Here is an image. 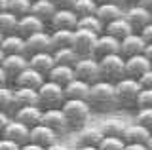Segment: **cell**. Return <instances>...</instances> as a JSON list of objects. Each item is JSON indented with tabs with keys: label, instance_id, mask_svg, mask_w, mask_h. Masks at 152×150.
Here are the masks:
<instances>
[{
	"label": "cell",
	"instance_id": "1",
	"mask_svg": "<svg viewBox=\"0 0 152 150\" xmlns=\"http://www.w3.org/2000/svg\"><path fill=\"white\" fill-rule=\"evenodd\" d=\"M88 105L91 110L97 112H108L112 108H116V91H114V84L99 80L89 86V93H88Z\"/></svg>",
	"mask_w": 152,
	"mask_h": 150
},
{
	"label": "cell",
	"instance_id": "2",
	"mask_svg": "<svg viewBox=\"0 0 152 150\" xmlns=\"http://www.w3.org/2000/svg\"><path fill=\"white\" fill-rule=\"evenodd\" d=\"M61 110L69 124V131H80L82 127H86L89 116H91V108H89L88 101L78 99H65V103L61 105Z\"/></svg>",
	"mask_w": 152,
	"mask_h": 150
},
{
	"label": "cell",
	"instance_id": "3",
	"mask_svg": "<svg viewBox=\"0 0 152 150\" xmlns=\"http://www.w3.org/2000/svg\"><path fill=\"white\" fill-rule=\"evenodd\" d=\"M114 91H116V103L122 108H137V97L141 93V86L133 78H122L114 84Z\"/></svg>",
	"mask_w": 152,
	"mask_h": 150
},
{
	"label": "cell",
	"instance_id": "4",
	"mask_svg": "<svg viewBox=\"0 0 152 150\" xmlns=\"http://www.w3.org/2000/svg\"><path fill=\"white\" fill-rule=\"evenodd\" d=\"M38 93V106L42 110H48V108H61V105L65 103V91L61 86L50 82V80H44L40 87L36 90Z\"/></svg>",
	"mask_w": 152,
	"mask_h": 150
},
{
	"label": "cell",
	"instance_id": "5",
	"mask_svg": "<svg viewBox=\"0 0 152 150\" xmlns=\"http://www.w3.org/2000/svg\"><path fill=\"white\" fill-rule=\"evenodd\" d=\"M99 63V76L104 82L116 84L118 80H122L124 76V57L120 53H112V55H104V57L97 59Z\"/></svg>",
	"mask_w": 152,
	"mask_h": 150
},
{
	"label": "cell",
	"instance_id": "6",
	"mask_svg": "<svg viewBox=\"0 0 152 150\" xmlns=\"http://www.w3.org/2000/svg\"><path fill=\"white\" fill-rule=\"evenodd\" d=\"M95 40H97V34L89 31H82V29H76L72 32V44L70 48L80 59L84 57H93V50H95Z\"/></svg>",
	"mask_w": 152,
	"mask_h": 150
},
{
	"label": "cell",
	"instance_id": "7",
	"mask_svg": "<svg viewBox=\"0 0 152 150\" xmlns=\"http://www.w3.org/2000/svg\"><path fill=\"white\" fill-rule=\"evenodd\" d=\"M72 68H74V76L78 78V80L89 84V86L101 80V76H99V63H97V59H95V57L78 59Z\"/></svg>",
	"mask_w": 152,
	"mask_h": 150
},
{
	"label": "cell",
	"instance_id": "8",
	"mask_svg": "<svg viewBox=\"0 0 152 150\" xmlns=\"http://www.w3.org/2000/svg\"><path fill=\"white\" fill-rule=\"evenodd\" d=\"M76 25H78V17H76V13L70 8L55 10L51 21L48 23V27L51 31H76Z\"/></svg>",
	"mask_w": 152,
	"mask_h": 150
},
{
	"label": "cell",
	"instance_id": "9",
	"mask_svg": "<svg viewBox=\"0 0 152 150\" xmlns=\"http://www.w3.org/2000/svg\"><path fill=\"white\" fill-rule=\"evenodd\" d=\"M150 63L148 59L142 53L139 55H131V57L124 59V76L126 78H133V80H139L146 70H150Z\"/></svg>",
	"mask_w": 152,
	"mask_h": 150
},
{
	"label": "cell",
	"instance_id": "10",
	"mask_svg": "<svg viewBox=\"0 0 152 150\" xmlns=\"http://www.w3.org/2000/svg\"><path fill=\"white\" fill-rule=\"evenodd\" d=\"M40 124H44L46 127L53 129L57 135H65L66 131H69V124H66L65 120V114L61 108H48V110H42V122Z\"/></svg>",
	"mask_w": 152,
	"mask_h": 150
},
{
	"label": "cell",
	"instance_id": "11",
	"mask_svg": "<svg viewBox=\"0 0 152 150\" xmlns=\"http://www.w3.org/2000/svg\"><path fill=\"white\" fill-rule=\"evenodd\" d=\"M124 19L129 23L131 29L135 31V32H139L142 27H146L152 21V13L146 12L145 8L133 4V6H129V8H126V10H124Z\"/></svg>",
	"mask_w": 152,
	"mask_h": 150
},
{
	"label": "cell",
	"instance_id": "12",
	"mask_svg": "<svg viewBox=\"0 0 152 150\" xmlns=\"http://www.w3.org/2000/svg\"><path fill=\"white\" fill-rule=\"evenodd\" d=\"M42 51H53L51 50V40H50V31H42L36 34H31L25 38V55H34Z\"/></svg>",
	"mask_w": 152,
	"mask_h": 150
},
{
	"label": "cell",
	"instance_id": "13",
	"mask_svg": "<svg viewBox=\"0 0 152 150\" xmlns=\"http://www.w3.org/2000/svg\"><path fill=\"white\" fill-rule=\"evenodd\" d=\"M28 141L38 144V146H42V148H48V146H51L53 143L59 141V135H57L53 129L46 127L44 124H38V125L28 129Z\"/></svg>",
	"mask_w": 152,
	"mask_h": 150
},
{
	"label": "cell",
	"instance_id": "14",
	"mask_svg": "<svg viewBox=\"0 0 152 150\" xmlns=\"http://www.w3.org/2000/svg\"><path fill=\"white\" fill-rule=\"evenodd\" d=\"M44 80H46V76H42V74L36 72L34 68L27 67V68H23L12 82H13V87H28V90H38V87L44 84Z\"/></svg>",
	"mask_w": 152,
	"mask_h": 150
},
{
	"label": "cell",
	"instance_id": "15",
	"mask_svg": "<svg viewBox=\"0 0 152 150\" xmlns=\"http://www.w3.org/2000/svg\"><path fill=\"white\" fill-rule=\"evenodd\" d=\"M0 67L4 68V72L8 74L10 80H13L23 68L28 67V59H27L25 53H10V55H4Z\"/></svg>",
	"mask_w": 152,
	"mask_h": 150
},
{
	"label": "cell",
	"instance_id": "16",
	"mask_svg": "<svg viewBox=\"0 0 152 150\" xmlns=\"http://www.w3.org/2000/svg\"><path fill=\"white\" fill-rule=\"evenodd\" d=\"M12 118L31 129L42 122V108L40 106H21L12 112Z\"/></svg>",
	"mask_w": 152,
	"mask_h": 150
},
{
	"label": "cell",
	"instance_id": "17",
	"mask_svg": "<svg viewBox=\"0 0 152 150\" xmlns=\"http://www.w3.org/2000/svg\"><path fill=\"white\" fill-rule=\"evenodd\" d=\"M146 48L145 40L141 38L139 32H131V34H127L126 38L120 40V55L124 59L126 57H131V55H139L142 53Z\"/></svg>",
	"mask_w": 152,
	"mask_h": 150
},
{
	"label": "cell",
	"instance_id": "18",
	"mask_svg": "<svg viewBox=\"0 0 152 150\" xmlns=\"http://www.w3.org/2000/svg\"><path fill=\"white\" fill-rule=\"evenodd\" d=\"M12 106H13V110L21 108V106H38L36 90H28V87H12Z\"/></svg>",
	"mask_w": 152,
	"mask_h": 150
},
{
	"label": "cell",
	"instance_id": "19",
	"mask_svg": "<svg viewBox=\"0 0 152 150\" xmlns=\"http://www.w3.org/2000/svg\"><path fill=\"white\" fill-rule=\"evenodd\" d=\"M112 53H120V40L112 38L108 34H99L95 40V50H93V57L101 59L104 55H112Z\"/></svg>",
	"mask_w": 152,
	"mask_h": 150
},
{
	"label": "cell",
	"instance_id": "20",
	"mask_svg": "<svg viewBox=\"0 0 152 150\" xmlns=\"http://www.w3.org/2000/svg\"><path fill=\"white\" fill-rule=\"evenodd\" d=\"M2 135L4 139H8V141H13L15 144H25V143H28V127L27 125H23V124H19V122H15V120H10L8 122V125L2 129Z\"/></svg>",
	"mask_w": 152,
	"mask_h": 150
},
{
	"label": "cell",
	"instance_id": "21",
	"mask_svg": "<svg viewBox=\"0 0 152 150\" xmlns=\"http://www.w3.org/2000/svg\"><path fill=\"white\" fill-rule=\"evenodd\" d=\"M42 31H46V25L38 19V17L31 15V13L17 19V31H15V34H19L21 38H28L31 34H36V32H42Z\"/></svg>",
	"mask_w": 152,
	"mask_h": 150
},
{
	"label": "cell",
	"instance_id": "22",
	"mask_svg": "<svg viewBox=\"0 0 152 150\" xmlns=\"http://www.w3.org/2000/svg\"><path fill=\"white\" fill-rule=\"evenodd\" d=\"M28 67L34 68L36 72H40L42 76H48L51 68H53L55 61H53V53L51 51H42V53H34V55H28Z\"/></svg>",
	"mask_w": 152,
	"mask_h": 150
},
{
	"label": "cell",
	"instance_id": "23",
	"mask_svg": "<svg viewBox=\"0 0 152 150\" xmlns=\"http://www.w3.org/2000/svg\"><path fill=\"white\" fill-rule=\"evenodd\" d=\"M152 135V131H148L146 127H142L139 124H129L126 125V131L122 135V141L124 143H135V144H146L148 137Z\"/></svg>",
	"mask_w": 152,
	"mask_h": 150
},
{
	"label": "cell",
	"instance_id": "24",
	"mask_svg": "<svg viewBox=\"0 0 152 150\" xmlns=\"http://www.w3.org/2000/svg\"><path fill=\"white\" fill-rule=\"evenodd\" d=\"M74 78H76V76H74V68H72V67H65V65H53V68L48 72L46 80H50V82L57 84V86L65 87L66 84L72 82Z\"/></svg>",
	"mask_w": 152,
	"mask_h": 150
},
{
	"label": "cell",
	"instance_id": "25",
	"mask_svg": "<svg viewBox=\"0 0 152 150\" xmlns=\"http://www.w3.org/2000/svg\"><path fill=\"white\" fill-rule=\"evenodd\" d=\"M57 8L53 6V2L51 0H36V2L31 4V15L38 17L44 25L48 27V23L51 21V17H53Z\"/></svg>",
	"mask_w": 152,
	"mask_h": 150
},
{
	"label": "cell",
	"instance_id": "26",
	"mask_svg": "<svg viewBox=\"0 0 152 150\" xmlns=\"http://www.w3.org/2000/svg\"><path fill=\"white\" fill-rule=\"evenodd\" d=\"M124 10H126V8L114 6V4H97L95 15H97V19L101 21L103 25H108V23H112V21L124 17Z\"/></svg>",
	"mask_w": 152,
	"mask_h": 150
},
{
	"label": "cell",
	"instance_id": "27",
	"mask_svg": "<svg viewBox=\"0 0 152 150\" xmlns=\"http://www.w3.org/2000/svg\"><path fill=\"white\" fill-rule=\"evenodd\" d=\"M103 139V133L99 127H89V125H86L78 131V137H76V143H78V146H99V143H101Z\"/></svg>",
	"mask_w": 152,
	"mask_h": 150
},
{
	"label": "cell",
	"instance_id": "28",
	"mask_svg": "<svg viewBox=\"0 0 152 150\" xmlns=\"http://www.w3.org/2000/svg\"><path fill=\"white\" fill-rule=\"evenodd\" d=\"M65 91V99H78V101H86L89 93V84H86L78 78H74L72 82H69L63 87Z\"/></svg>",
	"mask_w": 152,
	"mask_h": 150
},
{
	"label": "cell",
	"instance_id": "29",
	"mask_svg": "<svg viewBox=\"0 0 152 150\" xmlns=\"http://www.w3.org/2000/svg\"><path fill=\"white\" fill-rule=\"evenodd\" d=\"M104 34H108V36H112V38H116V40H122V38H126L127 34H131V32H135L131 29V25L127 23L124 17H120V19H116V21H112V23H108V25H104Z\"/></svg>",
	"mask_w": 152,
	"mask_h": 150
},
{
	"label": "cell",
	"instance_id": "30",
	"mask_svg": "<svg viewBox=\"0 0 152 150\" xmlns=\"http://www.w3.org/2000/svg\"><path fill=\"white\" fill-rule=\"evenodd\" d=\"M126 122L120 120V118H107L101 124V133H103V137H118V139H122V135H124V131H126Z\"/></svg>",
	"mask_w": 152,
	"mask_h": 150
},
{
	"label": "cell",
	"instance_id": "31",
	"mask_svg": "<svg viewBox=\"0 0 152 150\" xmlns=\"http://www.w3.org/2000/svg\"><path fill=\"white\" fill-rule=\"evenodd\" d=\"M0 50L4 51V55L25 53V38H21L19 34H8L0 42Z\"/></svg>",
	"mask_w": 152,
	"mask_h": 150
},
{
	"label": "cell",
	"instance_id": "32",
	"mask_svg": "<svg viewBox=\"0 0 152 150\" xmlns=\"http://www.w3.org/2000/svg\"><path fill=\"white\" fill-rule=\"evenodd\" d=\"M72 32L74 31H50L51 50L70 48V44H72Z\"/></svg>",
	"mask_w": 152,
	"mask_h": 150
},
{
	"label": "cell",
	"instance_id": "33",
	"mask_svg": "<svg viewBox=\"0 0 152 150\" xmlns=\"http://www.w3.org/2000/svg\"><path fill=\"white\" fill-rule=\"evenodd\" d=\"M76 29H82V31H89L93 34H103L104 25L97 19V15H86V17H78V25Z\"/></svg>",
	"mask_w": 152,
	"mask_h": 150
},
{
	"label": "cell",
	"instance_id": "34",
	"mask_svg": "<svg viewBox=\"0 0 152 150\" xmlns=\"http://www.w3.org/2000/svg\"><path fill=\"white\" fill-rule=\"evenodd\" d=\"M53 61L55 65H65V67H74L76 61L80 57L72 51V48H61V50H53Z\"/></svg>",
	"mask_w": 152,
	"mask_h": 150
},
{
	"label": "cell",
	"instance_id": "35",
	"mask_svg": "<svg viewBox=\"0 0 152 150\" xmlns=\"http://www.w3.org/2000/svg\"><path fill=\"white\" fill-rule=\"evenodd\" d=\"M76 17H86V15H95L97 10V0H74L72 8H70Z\"/></svg>",
	"mask_w": 152,
	"mask_h": 150
},
{
	"label": "cell",
	"instance_id": "36",
	"mask_svg": "<svg viewBox=\"0 0 152 150\" xmlns=\"http://www.w3.org/2000/svg\"><path fill=\"white\" fill-rule=\"evenodd\" d=\"M17 31V17L12 15L10 12L0 13V34L8 36V34H15Z\"/></svg>",
	"mask_w": 152,
	"mask_h": 150
},
{
	"label": "cell",
	"instance_id": "37",
	"mask_svg": "<svg viewBox=\"0 0 152 150\" xmlns=\"http://www.w3.org/2000/svg\"><path fill=\"white\" fill-rule=\"evenodd\" d=\"M6 12H10L12 15H15L19 19V17L31 13V2H28V0H8Z\"/></svg>",
	"mask_w": 152,
	"mask_h": 150
},
{
	"label": "cell",
	"instance_id": "38",
	"mask_svg": "<svg viewBox=\"0 0 152 150\" xmlns=\"http://www.w3.org/2000/svg\"><path fill=\"white\" fill-rule=\"evenodd\" d=\"M0 110L12 114L13 106H12V87L10 86H2L0 87Z\"/></svg>",
	"mask_w": 152,
	"mask_h": 150
},
{
	"label": "cell",
	"instance_id": "39",
	"mask_svg": "<svg viewBox=\"0 0 152 150\" xmlns=\"http://www.w3.org/2000/svg\"><path fill=\"white\" fill-rule=\"evenodd\" d=\"M135 124H139L142 127H146L148 131H152V108H137Z\"/></svg>",
	"mask_w": 152,
	"mask_h": 150
},
{
	"label": "cell",
	"instance_id": "40",
	"mask_svg": "<svg viewBox=\"0 0 152 150\" xmlns=\"http://www.w3.org/2000/svg\"><path fill=\"white\" fill-rule=\"evenodd\" d=\"M126 143L118 137H103L101 143H99V150H124Z\"/></svg>",
	"mask_w": 152,
	"mask_h": 150
},
{
	"label": "cell",
	"instance_id": "41",
	"mask_svg": "<svg viewBox=\"0 0 152 150\" xmlns=\"http://www.w3.org/2000/svg\"><path fill=\"white\" fill-rule=\"evenodd\" d=\"M137 108H152V90H141L137 97Z\"/></svg>",
	"mask_w": 152,
	"mask_h": 150
},
{
	"label": "cell",
	"instance_id": "42",
	"mask_svg": "<svg viewBox=\"0 0 152 150\" xmlns=\"http://www.w3.org/2000/svg\"><path fill=\"white\" fill-rule=\"evenodd\" d=\"M139 86H141V90H152V68L150 70H146L145 74L139 78Z\"/></svg>",
	"mask_w": 152,
	"mask_h": 150
},
{
	"label": "cell",
	"instance_id": "43",
	"mask_svg": "<svg viewBox=\"0 0 152 150\" xmlns=\"http://www.w3.org/2000/svg\"><path fill=\"white\" fill-rule=\"evenodd\" d=\"M139 34H141V38L145 40V44H146V46L152 44V21H150L146 27H142V29L139 31Z\"/></svg>",
	"mask_w": 152,
	"mask_h": 150
},
{
	"label": "cell",
	"instance_id": "44",
	"mask_svg": "<svg viewBox=\"0 0 152 150\" xmlns=\"http://www.w3.org/2000/svg\"><path fill=\"white\" fill-rule=\"evenodd\" d=\"M0 150H19V144H15L13 141H8V139H0Z\"/></svg>",
	"mask_w": 152,
	"mask_h": 150
},
{
	"label": "cell",
	"instance_id": "45",
	"mask_svg": "<svg viewBox=\"0 0 152 150\" xmlns=\"http://www.w3.org/2000/svg\"><path fill=\"white\" fill-rule=\"evenodd\" d=\"M12 120V114H8V112L0 110V133H2V129L8 125V122Z\"/></svg>",
	"mask_w": 152,
	"mask_h": 150
},
{
	"label": "cell",
	"instance_id": "46",
	"mask_svg": "<svg viewBox=\"0 0 152 150\" xmlns=\"http://www.w3.org/2000/svg\"><path fill=\"white\" fill-rule=\"evenodd\" d=\"M51 2H53V6L59 10V8H72L74 0H51Z\"/></svg>",
	"mask_w": 152,
	"mask_h": 150
},
{
	"label": "cell",
	"instance_id": "47",
	"mask_svg": "<svg viewBox=\"0 0 152 150\" xmlns=\"http://www.w3.org/2000/svg\"><path fill=\"white\" fill-rule=\"evenodd\" d=\"M126 2L127 0H97V4H114L120 8H126Z\"/></svg>",
	"mask_w": 152,
	"mask_h": 150
},
{
	"label": "cell",
	"instance_id": "48",
	"mask_svg": "<svg viewBox=\"0 0 152 150\" xmlns=\"http://www.w3.org/2000/svg\"><path fill=\"white\" fill-rule=\"evenodd\" d=\"M124 150H148L146 144H135V143H126Z\"/></svg>",
	"mask_w": 152,
	"mask_h": 150
},
{
	"label": "cell",
	"instance_id": "49",
	"mask_svg": "<svg viewBox=\"0 0 152 150\" xmlns=\"http://www.w3.org/2000/svg\"><path fill=\"white\" fill-rule=\"evenodd\" d=\"M19 150H46V148H42V146H38V144H34V143H25V144H21L19 146Z\"/></svg>",
	"mask_w": 152,
	"mask_h": 150
},
{
	"label": "cell",
	"instance_id": "50",
	"mask_svg": "<svg viewBox=\"0 0 152 150\" xmlns=\"http://www.w3.org/2000/svg\"><path fill=\"white\" fill-rule=\"evenodd\" d=\"M137 6H141V8H145L146 12H150L152 13V0H137Z\"/></svg>",
	"mask_w": 152,
	"mask_h": 150
},
{
	"label": "cell",
	"instance_id": "51",
	"mask_svg": "<svg viewBox=\"0 0 152 150\" xmlns=\"http://www.w3.org/2000/svg\"><path fill=\"white\" fill-rule=\"evenodd\" d=\"M8 84H10V78H8V74L4 72V68L0 67V87H2V86H8Z\"/></svg>",
	"mask_w": 152,
	"mask_h": 150
},
{
	"label": "cell",
	"instance_id": "52",
	"mask_svg": "<svg viewBox=\"0 0 152 150\" xmlns=\"http://www.w3.org/2000/svg\"><path fill=\"white\" fill-rule=\"evenodd\" d=\"M142 55H145L146 59H148V63H150V67H152V44H148L145 48V51H142Z\"/></svg>",
	"mask_w": 152,
	"mask_h": 150
},
{
	"label": "cell",
	"instance_id": "53",
	"mask_svg": "<svg viewBox=\"0 0 152 150\" xmlns=\"http://www.w3.org/2000/svg\"><path fill=\"white\" fill-rule=\"evenodd\" d=\"M46 150H70V148H69V146H65V144H61L59 141H57V143H53L51 146H48Z\"/></svg>",
	"mask_w": 152,
	"mask_h": 150
},
{
	"label": "cell",
	"instance_id": "54",
	"mask_svg": "<svg viewBox=\"0 0 152 150\" xmlns=\"http://www.w3.org/2000/svg\"><path fill=\"white\" fill-rule=\"evenodd\" d=\"M6 6H8V0H0V13L6 12Z\"/></svg>",
	"mask_w": 152,
	"mask_h": 150
},
{
	"label": "cell",
	"instance_id": "55",
	"mask_svg": "<svg viewBox=\"0 0 152 150\" xmlns=\"http://www.w3.org/2000/svg\"><path fill=\"white\" fill-rule=\"evenodd\" d=\"M76 150H99L97 146H76Z\"/></svg>",
	"mask_w": 152,
	"mask_h": 150
},
{
	"label": "cell",
	"instance_id": "56",
	"mask_svg": "<svg viewBox=\"0 0 152 150\" xmlns=\"http://www.w3.org/2000/svg\"><path fill=\"white\" fill-rule=\"evenodd\" d=\"M146 148H148V150H152V135L148 137V141H146Z\"/></svg>",
	"mask_w": 152,
	"mask_h": 150
},
{
	"label": "cell",
	"instance_id": "57",
	"mask_svg": "<svg viewBox=\"0 0 152 150\" xmlns=\"http://www.w3.org/2000/svg\"><path fill=\"white\" fill-rule=\"evenodd\" d=\"M2 59H4V51L0 50V63H2Z\"/></svg>",
	"mask_w": 152,
	"mask_h": 150
},
{
	"label": "cell",
	"instance_id": "58",
	"mask_svg": "<svg viewBox=\"0 0 152 150\" xmlns=\"http://www.w3.org/2000/svg\"><path fill=\"white\" fill-rule=\"evenodd\" d=\"M28 2H31V4H32V2H36V0H28Z\"/></svg>",
	"mask_w": 152,
	"mask_h": 150
},
{
	"label": "cell",
	"instance_id": "59",
	"mask_svg": "<svg viewBox=\"0 0 152 150\" xmlns=\"http://www.w3.org/2000/svg\"><path fill=\"white\" fill-rule=\"evenodd\" d=\"M2 38H4V36H2V34H0V42H2Z\"/></svg>",
	"mask_w": 152,
	"mask_h": 150
},
{
	"label": "cell",
	"instance_id": "60",
	"mask_svg": "<svg viewBox=\"0 0 152 150\" xmlns=\"http://www.w3.org/2000/svg\"><path fill=\"white\" fill-rule=\"evenodd\" d=\"M0 139H2V135H0Z\"/></svg>",
	"mask_w": 152,
	"mask_h": 150
}]
</instances>
